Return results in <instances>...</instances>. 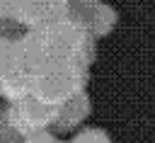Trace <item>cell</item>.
I'll use <instances>...</instances> for the list:
<instances>
[{
  "mask_svg": "<svg viewBox=\"0 0 155 143\" xmlns=\"http://www.w3.org/2000/svg\"><path fill=\"white\" fill-rule=\"evenodd\" d=\"M17 48H19L22 68L29 75H36L58 63H70L68 46L63 41L58 24L44 27V29H29L22 39H17Z\"/></svg>",
  "mask_w": 155,
  "mask_h": 143,
  "instance_id": "1",
  "label": "cell"
},
{
  "mask_svg": "<svg viewBox=\"0 0 155 143\" xmlns=\"http://www.w3.org/2000/svg\"><path fill=\"white\" fill-rule=\"evenodd\" d=\"M87 70L90 68H80L75 63H58L36 75H29L31 78V97L48 107H58L65 99H70L73 95L85 92Z\"/></svg>",
  "mask_w": 155,
  "mask_h": 143,
  "instance_id": "2",
  "label": "cell"
},
{
  "mask_svg": "<svg viewBox=\"0 0 155 143\" xmlns=\"http://www.w3.org/2000/svg\"><path fill=\"white\" fill-rule=\"evenodd\" d=\"M53 116H56V107H48V104L34 99L31 95L19 99V102H12L5 109L7 126H10L12 136L19 143L24 138H29L34 133H41L48 126H53Z\"/></svg>",
  "mask_w": 155,
  "mask_h": 143,
  "instance_id": "3",
  "label": "cell"
},
{
  "mask_svg": "<svg viewBox=\"0 0 155 143\" xmlns=\"http://www.w3.org/2000/svg\"><path fill=\"white\" fill-rule=\"evenodd\" d=\"M68 0H10V17L27 29L53 27L65 19Z\"/></svg>",
  "mask_w": 155,
  "mask_h": 143,
  "instance_id": "4",
  "label": "cell"
},
{
  "mask_svg": "<svg viewBox=\"0 0 155 143\" xmlns=\"http://www.w3.org/2000/svg\"><path fill=\"white\" fill-rule=\"evenodd\" d=\"M92 111V102L85 92L73 95L70 99H65L63 104L56 107V116H53V126L58 131H75Z\"/></svg>",
  "mask_w": 155,
  "mask_h": 143,
  "instance_id": "5",
  "label": "cell"
},
{
  "mask_svg": "<svg viewBox=\"0 0 155 143\" xmlns=\"http://www.w3.org/2000/svg\"><path fill=\"white\" fill-rule=\"evenodd\" d=\"M116 22H119L116 10H114L111 5L97 0L94 7L90 10V15H87V19H85L82 27L87 29V34H90L92 39H99V36H107V34L116 27Z\"/></svg>",
  "mask_w": 155,
  "mask_h": 143,
  "instance_id": "6",
  "label": "cell"
},
{
  "mask_svg": "<svg viewBox=\"0 0 155 143\" xmlns=\"http://www.w3.org/2000/svg\"><path fill=\"white\" fill-rule=\"evenodd\" d=\"M15 73H24L22 61H19L17 39L0 36V80L10 78V75H15Z\"/></svg>",
  "mask_w": 155,
  "mask_h": 143,
  "instance_id": "7",
  "label": "cell"
},
{
  "mask_svg": "<svg viewBox=\"0 0 155 143\" xmlns=\"http://www.w3.org/2000/svg\"><path fill=\"white\" fill-rule=\"evenodd\" d=\"M31 95V78L29 73H15L5 80H0V97H5L10 104L19 102Z\"/></svg>",
  "mask_w": 155,
  "mask_h": 143,
  "instance_id": "8",
  "label": "cell"
},
{
  "mask_svg": "<svg viewBox=\"0 0 155 143\" xmlns=\"http://www.w3.org/2000/svg\"><path fill=\"white\" fill-rule=\"evenodd\" d=\"M70 143H111V138L102 128H82Z\"/></svg>",
  "mask_w": 155,
  "mask_h": 143,
  "instance_id": "9",
  "label": "cell"
},
{
  "mask_svg": "<svg viewBox=\"0 0 155 143\" xmlns=\"http://www.w3.org/2000/svg\"><path fill=\"white\" fill-rule=\"evenodd\" d=\"M0 143H19L15 136H12V131H10V126H7V119H5V111L0 109Z\"/></svg>",
  "mask_w": 155,
  "mask_h": 143,
  "instance_id": "10",
  "label": "cell"
},
{
  "mask_svg": "<svg viewBox=\"0 0 155 143\" xmlns=\"http://www.w3.org/2000/svg\"><path fill=\"white\" fill-rule=\"evenodd\" d=\"M22 143H63V141H58L53 133H48V131H41V133H34V136H29V138H24Z\"/></svg>",
  "mask_w": 155,
  "mask_h": 143,
  "instance_id": "11",
  "label": "cell"
},
{
  "mask_svg": "<svg viewBox=\"0 0 155 143\" xmlns=\"http://www.w3.org/2000/svg\"><path fill=\"white\" fill-rule=\"evenodd\" d=\"M10 17V0H0V22Z\"/></svg>",
  "mask_w": 155,
  "mask_h": 143,
  "instance_id": "12",
  "label": "cell"
}]
</instances>
